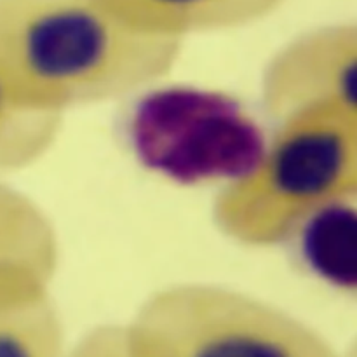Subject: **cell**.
<instances>
[{
    "mask_svg": "<svg viewBox=\"0 0 357 357\" xmlns=\"http://www.w3.org/2000/svg\"><path fill=\"white\" fill-rule=\"evenodd\" d=\"M181 49L103 0H0V80L42 114L65 117L138 93L173 72Z\"/></svg>",
    "mask_w": 357,
    "mask_h": 357,
    "instance_id": "cell-1",
    "label": "cell"
},
{
    "mask_svg": "<svg viewBox=\"0 0 357 357\" xmlns=\"http://www.w3.org/2000/svg\"><path fill=\"white\" fill-rule=\"evenodd\" d=\"M357 192V114L319 108L275 124L253 166L225 185L213 222L239 246H278Z\"/></svg>",
    "mask_w": 357,
    "mask_h": 357,
    "instance_id": "cell-2",
    "label": "cell"
},
{
    "mask_svg": "<svg viewBox=\"0 0 357 357\" xmlns=\"http://www.w3.org/2000/svg\"><path fill=\"white\" fill-rule=\"evenodd\" d=\"M126 328L136 357H354L274 303L211 282L157 289Z\"/></svg>",
    "mask_w": 357,
    "mask_h": 357,
    "instance_id": "cell-3",
    "label": "cell"
},
{
    "mask_svg": "<svg viewBox=\"0 0 357 357\" xmlns=\"http://www.w3.org/2000/svg\"><path fill=\"white\" fill-rule=\"evenodd\" d=\"M260 101L275 124L319 108L357 114L356 24H321L281 45L264 66Z\"/></svg>",
    "mask_w": 357,
    "mask_h": 357,
    "instance_id": "cell-4",
    "label": "cell"
},
{
    "mask_svg": "<svg viewBox=\"0 0 357 357\" xmlns=\"http://www.w3.org/2000/svg\"><path fill=\"white\" fill-rule=\"evenodd\" d=\"M59 257L51 216L0 176V289L51 288Z\"/></svg>",
    "mask_w": 357,
    "mask_h": 357,
    "instance_id": "cell-5",
    "label": "cell"
},
{
    "mask_svg": "<svg viewBox=\"0 0 357 357\" xmlns=\"http://www.w3.org/2000/svg\"><path fill=\"white\" fill-rule=\"evenodd\" d=\"M145 33L183 42L192 35L239 30L271 16L286 0H103Z\"/></svg>",
    "mask_w": 357,
    "mask_h": 357,
    "instance_id": "cell-6",
    "label": "cell"
},
{
    "mask_svg": "<svg viewBox=\"0 0 357 357\" xmlns=\"http://www.w3.org/2000/svg\"><path fill=\"white\" fill-rule=\"evenodd\" d=\"M0 357H68L51 288L0 291Z\"/></svg>",
    "mask_w": 357,
    "mask_h": 357,
    "instance_id": "cell-7",
    "label": "cell"
},
{
    "mask_svg": "<svg viewBox=\"0 0 357 357\" xmlns=\"http://www.w3.org/2000/svg\"><path fill=\"white\" fill-rule=\"evenodd\" d=\"M65 117L23 107L0 80V176L37 164L58 142Z\"/></svg>",
    "mask_w": 357,
    "mask_h": 357,
    "instance_id": "cell-8",
    "label": "cell"
},
{
    "mask_svg": "<svg viewBox=\"0 0 357 357\" xmlns=\"http://www.w3.org/2000/svg\"><path fill=\"white\" fill-rule=\"evenodd\" d=\"M68 357H136L129 342L126 324H101L87 331L72 349Z\"/></svg>",
    "mask_w": 357,
    "mask_h": 357,
    "instance_id": "cell-9",
    "label": "cell"
}]
</instances>
